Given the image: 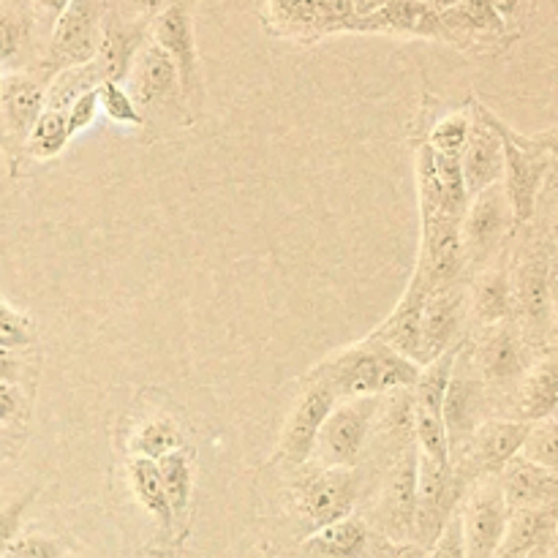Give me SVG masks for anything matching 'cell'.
I'll return each mask as SVG.
<instances>
[{
  "mask_svg": "<svg viewBox=\"0 0 558 558\" xmlns=\"http://www.w3.org/2000/svg\"><path fill=\"white\" fill-rule=\"evenodd\" d=\"M466 483L452 472L450 461H439L417 452V496H414V521L409 543L428 550L452 512L461 507Z\"/></svg>",
  "mask_w": 558,
  "mask_h": 558,
  "instance_id": "9",
  "label": "cell"
},
{
  "mask_svg": "<svg viewBox=\"0 0 558 558\" xmlns=\"http://www.w3.org/2000/svg\"><path fill=\"white\" fill-rule=\"evenodd\" d=\"M469 131H472V112H452L430 129V136L425 145H428L436 156L461 158L463 147H466L469 142Z\"/></svg>",
  "mask_w": 558,
  "mask_h": 558,
  "instance_id": "37",
  "label": "cell"
},
{
  "mask_svg": "<svg viewBox=\"0 0 558 558\" xmlns=\"http://www.w3.org/2000/svg\"><path fill=\"white\" fill-rule=\"evenodd\" d=\"M469 349H472L474 368H477L480 379L488 390L490 407L501 403V407L510 409L518 385L534 363V352L523 341L515 322L510 319L485 327L477 341L469 343Z\"/></svg>",
  "mask_w": 558,
  "mask_h": 558,
  "instance_id": "5",
  "label": "cell"
},
{
  "mask_svg": "<svg viewBox=\"0 0 558 558\" xmlns=\"http://www.w3.org/2000/svg\"><path fill=\"white\" fill-rule=\"evenodd\" d=\"M145 36H147V22L125 20V16L114 14V11L107 9V16H104L101 44H98L96 58H93V63H96L98 71H101L104 82H120V85H123L136 52H140L142 44H145Z\"/></svg>",
  "mask_w": 558,
  "mask_h": 558,
  "instance_id": "23",
  "label": "cell"
},
{
  "mask_svg": "<svg viewBox=\"0 0 558 558\" xmlns=\"http://www.w3.org/2000/svg\"><path fill=\"white\" fill-rule=\"evenodd\" d=\"M490 5H494L496 16H499L501 25H505V33L515 31L518 22H521L529 11V0H490Z\"/></svg>",
  "mask_w": 558,
  "mask_h": 558,
  "instance_id": "48",
  "label": "cell"
},
{
  "mask_svg": "<svg viewBox=\"0 0 558 558\" xmlns=\"http://www.w3.org/2000/svg\"><path fill=\"white\" fill-rule=\"evenodd\" d=\"M71 140H74V136L69 134L65 114L54 112V109H44V112L38 114L36 125L31 129V136H27L22 153H25L27 158H36V161H49V158H58Z\"/></svg>",
  "mask_w": 558,
  "mask_h": 558,
  "instance_id": "33",
  "label": "cell"
},
{
  "mask_svg": "<svg viewBox=\"0 0 558 558\" xmlns=\"http://www.w3.org/2000/svg\"><path fill=\"white\" fill-rule=\"evenodd\" d=\"M414 496H417V445L403 450L387 466L385 483L371 507L365 526L392 543H409L414 521Z\"/></svg>",
  "mask_w": 558,
  "mask_h": 558,
  "instance_id": "11",
  "label": "cell"
},
{
  "mask_svg": "<svg viewBox=\"0 0 558 558\" xmlns=\"http://www.w3.org/2000/svg\"><path fill=\"white\" fill-rule=\"evenodd\" d=\"M556 539V505L537 510H515L507 518L505 534L494 558H526Z\"/></svg>",
  "mask_w": 558,
  "mask_h": 558,
  "instance_id": "28",
  "label": "cell"
},
{
  "mask_svg": "<svg viewBox=\"0 0 558 558\" xmlns=\"http://www.w3.org/2000/svg\"><path fill=\"white\" fill-rule=\"evenodd\" d=\"M298 472V485L292 488V510L298 529L308 537L316 529L343 521L354 515L360 501V472L357 469H322L305 463Z\"/></svg>",
  "mask_w": 558,
  "mask_h": 558,
  "instance_id": "4",
  "label": "cell"
},
{
  "mask_svg": "<svg viewBox=\"0 0 558 558\" xmlns=\"http://www.w3.org/2000/svg\"><path fill=\"white\" fill-rule=\"evenodd\" d=\"M167 505L174 521V543H183L191 526V496H194V450L180 447L156 461Z\"/></svg>",
  "mask_w": 558,
  "mask_h": 558,
  "instance_id": "29",
  "label": "cell"
},
{
  "mask_svg": "<svg viewBox=\"0 0 558 558\" xmlns=\"http://www.w3.org/2000/svg\"><path fill=\"white\" fill-rule=\"evenodd\" d=\"M0 558H3V554H0Z\"/></svg>",
  "mask_w": 558,
  "mask_h": 558,
  "instance_id": "54",
  "label": "cell"
},
{
  "mask_svg": "<svg viewBox=\"0 0 558 558\" xmlns=\"http://www.w3.org/2000/svg\"><path fill=\"white\" fill-rule=\"evenodd\" d=\"M526 558H554V545H548V548L534 550V554H532V556H526Z\"/></svg>",
  "mask_w": 558,
  "mask_h": 558,
  "instance_id": "52",
  "label": "cell"
},
{
  "mask_svg": "<svg viewBox=\"0 0 558 558\" xmlns=\"http://www.w3.org/2000/svg\"><path fill=\"white\" fill-rule=\"evenodd\" d=\"M554 259L543 240L523 245L521 254L510 262L512 281V322L521 330L529 349H545L554 332ZM548 352V349H545Z\"/></svg>",
  "mask_w": 558,
  "mask_h": 558,
  "instance_id": "3",
  "label": "cell"
},
{
  "mask_svg": "<svg viewBox=\"0 0 558 558\" xmlns=\"http://www.w3.org/2000/svg\"><path fill=\"white\" fill-rule=\"evenodd\" d=\"M515 216H512V207L501 183L488 185L477 196H472L461 221L466 270L480 272L490 262L499 259L505 254L507 240L515 238Z\"/></svg>",
  "mask_w": 558,
  "mask_h": 558,
  "instance_id": "8",
  "label": "cell"
},
{
  "mask_svg": "<svg viewBox=\"0 0 558 558\" xmlns=\"http://www.w3.org/2000/svg\"><path fill=\"white\" fill-rule=\"evenodd\" d=\"M469 322V283L452 281L425 294L420 316V368L461 343Z\"/></svg>",
  "mask_w": 558,
  "mask_h": 558,
  "instance_id": "14",
  "label": "cell"
},
{
  "mask_svg": "<svg viewBox=\"0 0 558 558\" xmlns=\"http://www.w3.org/2000/svg\"><path fill=\"white\" fill-rule=\"evenodd\" d=\"M65 3H69V0H36L38 11L47 16V22H54V16L65 9Z\"/></svg>",
  "mask_w": 558,
  "mask_h": 558,
  "instance_id": "50",
  "label": "cell"
},
{
  "mask_svg": "<svg viewBox=\"0 0 558 558\" xmlns=\"http://www.w3.org/2000/svg\"><path fill=\"white\" fill-rule=\"evenodd\" d=\"M167 3L169 0H120V9H114V14L125 20L150 22V16H156Z\"/></svg>",
  "mask_w": 558,
  "mask_h": 558,
  "instance_id": "47",
  "label": "cell"
},
{
  "mask_svg": "<svg viewBox=\"0 0 558 558\" xmlns=\"http://www.w3.org/2000/svg\"><path fill=\"white\" fill-rule=\"evenodd\" d=\"M428 558H466V543H463V518L461 507L450 515L439 537L428 548Z\"/></svg>",
  "mask_w": 558,
  "mask_h": 558,
  "instance_id": "41",
  "label": "cell"
},
{
  "mask_svg": "<svg viewBox=\"0 0 558 558\" xmlns=\"http://www.w3.org/2000/svg\"><path fill=\"white\" fill-rule=\"evenodd\" d=\"M65 123H69V134L76 136L80 131L90 129L93 120L98 118V87L96 90L85 93L82 98H76L69 109H65Z\"/></svg>",
  "mask_w": 558,
  "mask_h": 558,
  "instance_id": "45",
  "label": "cell"
},
{
  "mask_svg": "<svg viewBox=\"0 0 558 558\" xmlns=\"http://www.w3.org/2000/svg\"><path fill=\"white\" fill-rule=\"evenodd\" d=\"M20 374H22V363L14 357V349L0 347V381L16 387L20 385Z\"/></svg>",
  "mask_w": 558,
  "mask_h": 558,
  "instance_id": "49",
  "label": "cell"
},
{
  "mask_svg": "<svg viewBox=\"0 0 558 558\" xmlns=\"http://www.w3.org/2000/svg\"><path fill=\"white\" fill-rule=\"evenodd\" d=\"M33 341H36V336H33L31 330V319L0 300V347L22 349L31 347Z\"/></svg>",
  "mask_w": 558,
  "mask_h": 558,
  "instance_id": "40",
  "label": "cell"
},
{
  "mask_svg": "<svg viewBox=\"0 0 558 558\" xmlns=\"http://www.w3.org/2000/svg\"><path fill=\"white\" fill-rule=\"evenodd\" d=\"M147 33H150V41L161 47L167 58L174 63V69H178L180 93H183L185 107H199L202 74L189 0H169L156 16H150Z\"/></svg>",
  "mask_w": 558,
  "mask_h": 558,
  "instance_id": "12",
  "label": "cell"
},
{
  "mask_svg": "<svg viewBox=\"0 0 558 558\" xmlns=\"http://www.w3.org/2000/svg\"><path fill=\"white\" fill-rule=\"evenodd\" d=\"M31 49V20L14 5H0V69L22 71Z\"/></svg>",
  "mask_w": 558,
  "mask_h": 558,
  "instance_id": "34",
  "label": "cell"
},
{
  "mask_svg": "<svg viewBox=\"0 0 558 558\" xmlns=\"http://www.w3.org/2000/svg\"><path fill=\"white\" fill-rule=\"evenodd\" d=\"M526 434L529 423L510 417H488L474 430L469 445L450 458L452 472L463 483H474L480 477H499L507 461H512L521 452Z\"/></svg>",
  "mask_w": 558,
  "mask_h": 558,
  "instance_id": "13",
  "label": "cell"
},
{
  "mask_svg": "<svg viewBox=\"0 0 558 558\" xmlns=\"http://www.w3.org/2000/svg\"><path fill=\"white\" fill-rule=\"evenodd\" d=\"M507 510H537V507H554L558 499V472L529 461L518 452L496 477Z\"/></svg>",
  "mask_w": 558,
  "mask_h": 558,
  "instance_id": "22",
  "label": "cell"
},
{
  "mask_svg": "<svg viewBox=\"0 0 558 558\" xmlns=\"http://www.w3.org/2000/svg\"><path fill=\"white\" fill-rule=\"evenodd\" d=\"M33 496H36V490H27L25 496H20V499H14V501H9L5 507H0V554H3V550L9 548L16 537H20L22 518H25V510L31 507Z\"/></svg>",
  "mask_w": 558,
  "mask_h": 558,
  "instance_id": "43",
  "label": "cell"
},
{
  "mask_svg": "<svg viewBox=\"0 0 558 558\" xmlns=\"http://www.w3.org/2000/svg\"><path fill=\"white\" fill-rule=\"evenodd\" d=\"M47 80L33 71H9L0 82V150L22 156L31 129L44 112Z\"/></svg>",
  "mask_w": 558,
  "mask_h": 558,
  "instance_id": "16",
  "label": "cell"
},
{
  "mask_svg": "<svg viewBox=\"0 0 558 558\" xmlns=\"http://www.w3.org/2000/svg\"><path fill=\"white\" fill-rule=\"evenodd\" d=\"M379 398H347L336 401L316 436L314 456L308 463L322 469H357L368 450Z\"/></svg>",
  "mask_w": 558,
  "mask_h": 558,
  "instance_id": "7",
  "label": "cell"
},
{
  "mask_svg": "<svg viewBox=\"0 0 558 558\" xmlns=\"http://www.w3.org/2000/svg\"><path fill=\"white\" fill-rule=\"evenodd\" d=\"M469 319L477 322L480 330L512 319L510 262H490L474 272L469 283Z\"/></svg>",
  "mask_w": 558,
  "mask_h": 558,
  "instance_id": "26",
  "label": "cell"
},
{
  "mask_svg": "<svg viewBox=\"0 0 558 558\" xmlns=\"http://www.w3.org/2000/svg\"><path fill=\"white\" fill-rule=\"evenodd\" d=\"M521 456L529 461L539 463L545 469H554L558 472V425L556 414L554 417L537 420V423L529 425V434L523 439Z\"/></svg>",
  "mask_w": 558,
  "mask_h": 558,
  "instance_id": "38",
  "label": "cell"
},
{
  "mask_svg": "<svg viewBox=\"0 0 558 558\" xmlns=\"http://www.w3.org/2000/svg\"><path fill=\"white\" fill-rule=\"evenodd\" d=\"M423 216V243H420L417 276L434 287L463 281L466 256H463L461 221L450 213H420Z\"/></svg>",
  "mask_w": 558,
  "mask_h": 558,
  "instance_id": "17",
  "label": "cell"
},
{
  "mask_svg": "<svg viewBox=\"0 0 558 558\" xmlns=\"http://www.w3.org/2000/svg\"><path fill=\"white\" fill-rule=\"evenodd\" d=\"M63 558H65V556H63Z\"/></svg>",
  "mask_w": 558,
  "mask_h": 558,
  "instance_id": "55",
  "label": "cell"
},
{
  "mask_svg": "<svg viewBox=\"0 0 558 558\" xmlns=\"http://www.w3.org/2000/svg\"><path fill=\"white\" fill-rule=\"evenodd\" d=\"M0 82H3V74H0Z\"/></svg>",
  "mask_w": 558,
  "mask_h": 558,
  "instance_id": "53",
  "label": "cell"
},
{
  "mask_svg": "<svg viewBox=\"0 0 558 558\" xmlns=\"http://www.w3.org/2000/svg\"><path fill=\"white\" fill-rule=\"evenodd\" d=\"M417 374L420 368L412 360L401 357L368 336L365 341L322 360L303 376V381L322 385L332 392L336 401H347V398H381L401 387H412Z\"/></svg>",
  "mask_w": 558,
  "mask_h": 558,
  "instance_id": "1",
  "label": "cell"
},
{
  "mask_svg": "<svg viewBox=\"0 0 558 558\" xmlns=\"http://www.w3.org/2000/svg\"><path fill=\"white\" fill-rule=\"evenodd\" d=\"M272 16L283 31L319 33L325 36V14L322 0H270Z\"/></svg>",
  "mask_w": 558,
  "mask_h": 558,
  "instance_id": "36",
  "label": "cell"
},
{
  "mask_svg": "<svg viewBox=\"0 0 558 558\" xmlns=\"http://www.w3.org/2000/svg\"><path fill=\"white\" fill-rule=\"evenodd\" d=\"M461 178L469 199L488 185L501 183V140L496 134L494 112L480 101L472 107V131L461 153Z\"/></svg>",
  "mask_w": 558,
  "mask_h": 558,
  "instance_id": "20",
  "label": "cell"
},
{
  "mask_svg": "<svg viewBox=\"0 0 558 558\" xmlns=\"http://www.w3.org/2000/svg\"><path fill=\"white\" fill-rule=\"evenodd\" d=\"M368 537L371 529L365 526L363 518L352 515L325 529H316L278 558H363Z\"/></svg>",
  "mask_w": 558,
  "mask_h": 558,
  "instance_id": "27",
  "label": "cell"
},
{
  "mask_svg": "<svg viewBox=\"0 0 558 558\" xmlns=\"http://www.w3.org/2000/svg\"><path fill=\"white\" fill-rule=\"evenodd\" d=\"M558 403V363L556 354L543 352L534 357L532 368L518 385L515 396L510 403V420H521V423H537V420L554 417Z\"/></svg>",
  "mask_w": 558,
  "mask_h": 558,
  "instance_id": "25",
  "label": "cell"
},
{
  "mask_svg": "<svg viewBox=\"0 0 558 558\" xmlns=\"http://www.w3.org/2000/svg\"><path fill=\"white\" fill-rule=\"evenodd\" d=\"M430 292L428 283L414 272L412 283L403 292L401 303L392 308V314L387 316L385 325L376 327L371 332V338L381 341L385 347H390L392 352H398L401 357L412 360L420 368V316H423V303L425 294Z\"/></svg>",
  "mask_w": 558,
  "mask_h": 558,
  "instance_id": "24",
  "label": "cell"
},
{
  "mask_svg": "<svg viewBox=\"0 0 558 558\" xmlns=\"http://www.w3.org/2000/svg\"><path fill=\"white\" fill-rule=\"evenodd\" d=\"M381 3H387V0H352V9H354V16H363V14H371L374 9H379Z\"/></svg>",
  "mask_w": 558,
  "mask_h": 558,
  "instance_id": "51",
  "label": "cell"
},
{
  "mask_svg": "<svg viewBox=\"0 0 558 558\" xmlns=\"http://www.w3.org/2000/svg\"><path fill=\"white\" fill-rule=\"evenodd\" d=\"M494 125L501 140V189L510 202L518 229H523L537 213V199L554 169L556 134L554 131L539 136L518 134L496 114Z\"/></svg>",
  "mask_w": 558,
  "mask_h": 558,
  "instance_id": "2",
  "label": "cell"
},
{
  "mask_svg": "<svg viewBox=\"0 0 558 558\" xmlns=\"http://www.w3.org/2000/svg\"><path fill=\"white\" fill-rule=\"evenodd\" d=\"M125 93L145 118V112H163L167 107H183L178 69L161 47L153 41L142 44L123 80Z\"/></svg>",
  "mask_w": 558,
  "mask_h": 558,
  "instance_id": "19",
  "label": "cell"
},
{
  "mask_svg": "<svg viewBox=\"0 0 558 558\" xmlns=\"http://www.w3.org/2000/svg\"><path fill=\"white\" fill-rule=\"evenodd\" d=\"M98 109L118 125H145V118L134 107L131 96L120 82H101L98 85Z\"/></svg>",
  "mask_w": 558,
  "mask_h": 558,
  "instance_id": "39",
  "label": "cell"
},
{
  "mask_svg": "<svg viewBox=\"0 0 558 558\" xmlns=\"http://www.w3.org/2000/svg\"><path fill=\"white\" fill-rule=\"evenodd\" d=\"M180 447H185L183 434H180L172 420H150V423H145L136 430L129 445V452L131 458H145V461L156 463L158 458L169 456V452L180 450Z\"/></svg>",
  "mask_w": 558,
  "mask_h": 558,
  "instance_id": "35",
  "label": "cell"
},
{
  "mask_svg": "<svg viewBox=\"0 0 558 558\" xmlns=\"http://www.w3.org/2000/svg\"><path fill=\"white\" fill-rule=\"evenodd\" d=\"M25 398L20 387L0 381V425H11L25 417Z\"/></svg>",
  "mask_w": 558,
  "mask_h": 558,
  "instance_id": "46",
  "label": "cell"
},
{
  "mask_svg": "<svg viewBox=\"0 0 558 558\" xmlns=\"http://www.w3.org/2000/svg\"><path fill=\"white\" fill-rule=\"evenodd\" d=\"M129 485L134 499L140 501L142 510L153 518L156 523V537L161 545L174 543V521L172 510L167 505V494H163L161 477L153 461L145 458H131L129 461Z\"/></svg>",
  "mask_w": 558,
  "mask_h": 558,
  "instance_id": "30",
  "label": "cell"
},
{
  "mask_svg": "<svg viewBox=\"0 0 558 558\" xmlns=\"http://www.w3.org/2000/svg\"><path fill=\"white\" fill-rule=\"evenodd\" d=\"M104 16H107V0H69L65 3L49 31L47 52L41 60L44 80L63 69L90 63L96 58L104 33Z\"/></svg>",
  "mask_w": 558,
  "mask_h": 558,
  "instance_id": "6",
  "label": "cell"
},
{
  "mask_svg": "<svg viewBox=\"0 0 558 558\" xmlns=\"http://www.w3.org/2000/svg\"><path fill=\"white\" fill-rule=\"evenodd\" d=\"M441 31L447 38H494L505 36V25L496 16L490 0H456L439 11Z\"/></svg>",
  "mask_w": 558,
  "mask_h": 558,
  "instance_id": "31",
  "label": "cell"
},
{
  "mask_svg": "<svg viewBox=\"0 0 558 558\" xmlns=\"http://www.w3.org/2000/svg\"><path fill=\"white\" fill-rule=\"evenodd\" d=\"M101 82H104L101 71H98V65L93 63V60L85 65H74V69L58 71V74H52L47 80V90H44V109L65 112L76 98L96 90Z\"/></svg>",
  "mask_w": 558,
  "mask_h": 558,
  "instance_id": "32",
  "label": "cell"
},
{
  "mask_svg": "<svg viewBox=\"0 0 558 558\" xmlns=\"http://www.w3.org/2000/svg\"><path fill=\"white\" fill-rule=\"evenodd\" d=\"M332 407H336V398L330 390L314 385V381H303V390H300L298 401H294L292 412L283 423L281 436H278L272 461L287 469L305 466L314 456L316 436H319L322 423Z\"/></svg>",
  "mask_w": 558,
  "mask_h": 558,
  "instance_id": "15",
  "label": "cell"
},
{
  "mask_svg": "<svg viewBox=\"0 0 558 558\" xmlns=\"http://www.w3.org/2000/svg\"><path fill=\"white\" fill-rule=\"evenodd\" d=\"M3 558H63V545L44 534H20L3 550Z\"/></svg>",
  "mask_w": 558,
  "mask_h": 558,
  "instance_id": "42",
  "label": "cell"
},
{
  "mask_svg": "<svg viewBox=\"0 0 558 558\" xmlns=\"http://www.w3.org/2000/svg\"><path fill=\"white\" fill-rule=\"evenodd\" d=\"M490 398L485 390L483 379H480L477 368L472 363V349L469 341L458 343L456 363H452L450 381L445 390V403H441V420H445L447 447H450V458L461 452L474 436V430L488 420Z\"/></svg>",
  "mask_w": 558,
  "mask_h": 558,
  "instance_id": "10",
  "label": "cell"
},
{
  "mask_svg": "<svg viewBox=\"0 0 558 558\" xmlns=\"http://www.w3.org/2000/svg\"><path fill=\"white\" fill-rule=\"evenodd\" d=\"M363 558H428V550L414 543H392V539L371 532Z\"/></svg>",
  "mask_w": 558,
  "mask_h": 558,
  "instance_id": "44",
  "label": "cell"
},
{
  "mask_svg": "<svg viewBox=\"0 0 558 558\" xmlns=\"http://www.w3.org/2000/svg\"><path fill=\"white\" fill-rule=\"evenodd\" d=\"M343 33H396L445 41L439 11L428 0H387L371 14L352 16Z\"/></svg>",
  "mask_w": 558,
  "mask_h": 558,
  "instance_id": "21",
  "label": "cell"
},
{
  "mask_svg": "<svg viewBox=\"0 0 558 558\" xmlns=\"http://www.w3.org/2000/svg\"><path fill=\"white\" fill-rule=\"evenodd\" d=\"M461 518L466 558H494L510 518L496 477L474 480L469 494H463Z\"/></svg>",
  "mask_w": 558,
  "mask_h": 558,
  "instance_id": "18",
  "label": "cell"
}]
</instances>
